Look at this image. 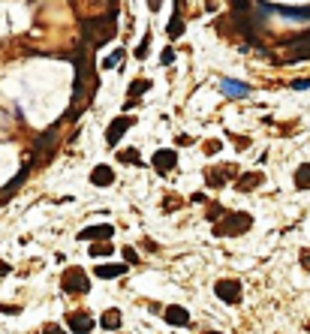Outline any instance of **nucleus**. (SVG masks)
<instances>
[{"instance_id": "30", "label": "nucleus", "mask_w": 310, "mask_h": 334, "mask_svg": "<svg viewBox=\"0 0 310 334\" xmlns=\"http://www.w3.org/2000/svg\"><path fill=\"white\" fill-rule=\"evenodd\" d=\"M310 87V78H295L292 81V90H307Z\"/></svg>"}, {"instance_id": "19", "label": "nucleus", "mask_w": 310, "mask_h": 334, "mask_svg": "<svg viewBox=\"0 0 310 334\" xmlns=\"http://www.w3.org/2000/svg\"><path fill=\"white\" fill-rule=\"evenodd\" d=\"M99 325H102V328H109V331L121 328V310H115V307H112V310H106V313H102V319H99Z\"/></svg>"}, {"instance_id": "27", "label": "nucleus", "mask_w": 310, "mask_h": 334, "mask_svg": "<svg viewBox=\"0 0 310 334\" xmlns=\"http://www.w3.org/2000/svg\"><path fill=\"white\" fill-rule=\"evenodd\" d=\"M124 259H127V265H133V262L139 265V253H136L133 247H124Z\"/></svg>"}, {"instance_id": "31", "label": "nucleus", "mask_w": 310, "mask_h": 334, "mask_svg": "<svg viewBox=\"0 0 310 334\" xmlns=\"http://www.w3.org/2000/svg\"><path fill=\"white\" fill-rule=\"evenodd\" d=\"M0 313H9V316H12V313H21V307H18V304H15V307H12V304H0Z\"/></svg>"}, {"instance_id": "3", "label": "nucleus", "mask_w": 310, "mask_h": 334, "mask_svg": "<svg viewBox=\"0 0 310 334\" xmlns=\"http://www.w3.org/2000/svg\"><path fill=\"white\" fill-rule=\"evenodd\" d=\"M250 226H253V217L247 211H232V214H226L223 223L214 226V232L217 235H244Z\"/></svg>"}, {"instance_id": "4", "label": "nucleus", "mask_w": 310, "mask_h": 334, "mask_svg": "<svg viewBox=\"0 0 310 334\" xmlns=\"http://www.w3.org/2000/svg\"><path fill=\"white\" fill-rule=\"evenodd\" d=\"M54 142H57V127H51V130H45L39 139H36V148H33V157H30V169H33V163H45L48 157H51V151H54Z\"/></svg>"}, {"instance_id": "1", "label": "nucleus", "mask_w": 310, "mask_h": 334, "mask_svg": "<svg viewBox=\"0 0 310 334\" xmlns=\"http://www.w3.org/2000/svg\"><path fill=\"white\" fill-rule=\"evenodd\" d=\"M72 60H75V87H72V102L75 105L60 121H72L81 112V105H90V99H93V93L99 87V78H96V69H93V60H90V48L75 51Z\"/></svg>"}, {"instance_id": "11", "label": "nucleus", "mask_w": 310, "mask_h": 334, "mask_svg": "<svg viewBox=\"0 0 310 334\" xmlns=\"http://www.w3.org/2000/svg\"><path fill=\"white\" fill-rule=\"evenodd\" d=\"M115 235V229L109 226V223H102V226H87V229H81L78 232V241H99V238H112Z\"/></svg>"}, {"instance_id": "25", "label": "nucleus", "mask_w": 310, "mask_h": 334, "mask_svg": "<svg viewBox=\"0 0 310 334\" xmlns=\"http://www.w3.org/2000/svg\"><path fill=\"white\" fill-rule=\"evenodd\" d=\"M121 163H142V157H139V151H121Z\"/></svg>"}, {"instance_id": "34", "label": "nucleus", "mask_w": 310, "mask_h": 334, "mask_svg": "<svg viewBox=\"0 0 310 334\" xmlns=\"http://www.w3.org/2000/svg\"><path fill=\"white\" fill-rule=\"evenodd\" d=\"M42 334H63V331H60L57 325H45V328H42Z\"/></svg>"}, {"instance_id": "17", "label": "nucleus", "mask_w": 310, "mask_h": 334, "mask_svg": "<svg viewBox=\"0 0 310 334\" xmlns=\"http://www.w3.org/2000/svg\"><path fill=\"white\" fill-rule=\"evenodd\" d=\"M127 271H130V265H112V262L109 265H96V277H106V280L109 277H124Z\"/></svg>"}, {"instance_id": "10", "label": "nucleus", "mask_w": 310, "mask_h": 334, "mask_svg": "<svg viewBox=\"0 0 310 334\" xmlns=\"http://www.w3.org/2000/svg\"><path fill=\"white\" fill-rule=\"evenodd\" d=\"M235 169H238V166H220V169L205 172V178H208V184H211V187H223L229 178H235Z\"/></svg>"}, {"instance_id": "5", "label": "nucleus", "mask_w": 310, "mask_h": 334, "mask_svg": "<svg viewBox=\"0 0 310 334\" xmlns=\"http://www.w3.org/2000/svg\"><path fill=\"white\" fill-rule=\"evenodd\" d=\"M60 286H63V292H69V295H78V292H87V289H90L87 274H84L81 268H69V271L63 274Z\"/></svg>"}, {"instance_id": "15", "label": "nucleus", "mask_w": 310, "mask_h": 334, "mask_svg": "<svg viewBox=\"0 0 310 334\" xmlns=\"http://www.w3.org/2000/svg\"><path fill=\"white\" fill-rule=\"evenodd\" d=\"M148 90H151V81H148V78L133 81V84H130V90H127V96H130V99H127V108H133V105L139 102V96H142V93H148Z\"/></svg>"}, {"instance_id": "24", "label": "nucleus", "mask_w": 310, "mask_h": 334, "mask_svg": "<svg viewBox=\"0 0 310 334\" xmlns=\"http://www.w3.org/2000/svg\"><path fill=\"white\" fill-rule=\"evenodd\" d=\"M148 45H151V33H145V36H142V42H139V48H136V57H139V60H145V57H148Z\"/></svg>"}, {"instance_id": "18", "label": "nucleus", "mask_w": 310, "mask_h": 334, "mask_svg": "<svg viewBox=\"0 0 310 334\" xmlns=\"http://www.w3.org/2000/svg\"><path fill=\"white\" fill-rule=\"evenodd\" d=\"M166 33H169L172 39H178V36L184 33V24H181V3H175V12H172V21H169Z\"/></svg>"}, {"instance_id": "7", "label": "nucleus", "mask_w": 310, "mask_h": 334, "mask_svg": "<svg viewBox=\"0 0 310 334\" xmlns=\"http://www.w3.org/2000/svg\"><path fill=\"white\" fill-rule=\"evenodd\" d=\"M133 127V118H127V115H121V118H115L112 124H109V130H106V142H109V148L112 145H118L121 139H124V133Z\"/></svg>"}, {"instance_id": "29", "label": "nucleus", "mask_w": 310, "mask_h": 334, "mask_svg": "<svg viewBox=\"0 0 310 334\" xmlns=\"http://www.w3.org/2000/svg\"><path fill=\"white\" fill-rule=\"evenodd\" d=\"M160 63H166V66H169V63H175V51H172V48H166V51L160 54Z\"/></svg>"}, {"instance_id": "26", "label": "nucleus", "mask_w": 310, "mask_h": 334, "mask_svg": "<svg viewBox=\"0 0 310 334\" xmlns=\"http://www.w3.org/2000/svg\"><path fill=\"white\" fill-rule=\"evenodd\" d=\"M232 3V12L241 15V12H250V0H229Z\"/></svg>"}, {"instance_id": "32", "label": "nucleus", "mask_w": 310, "mask_h": 334, "mask_svg": "<svg viewBox=\"0 0 310 334\" xmlns=\"http://www.w3.org/2000/svg\"><path fill=\"white\" fill-rule=\"evenodd\" d=\"M301 265L310 271V250H301Z\"/></svg>"}, {"instance_id": "28", "label": "nucleus", "mask_w": 310, "mask_h": 334, "mask_svg": "<svg viewBox=\"0 0 310 334\" xmlns=\"http://www.w3.org/2000/svg\"><path fill=\"white\" fill-rule=\"evenodd\" d=\"M220 148H223V142H220V139H211V142L205 145V151H208V154H220Z\"/></svg>"}, {"instance_id": "12", "label": "nucleus", "mask_w": 310, "mask_h": 334, "mask_svg": "<svg viewBox=\"0 0 310 334\" xmlns=\"http://www.w3.org/2000/svg\"><path fill=\"white\" fill-rule=\"evenodd\" d=\"M163 319L169 322V325H190V313H187V307H178V304H172V307H166V313H163Z\"/></svg>"}, {"instance_id": "14", "label": "nucleus", "mask_w": 310, "mask_h": 334, "mask_svg": "<svg viewBox=\"0 0 310 334\" xmlns=\"http://www.w3.org/2000/svg\"><path fill=\"white\" fill-rule=\"evenodd\" d=\"M115 181V169L112 166H96L93 172H90V184L93 187H109Z\"/></svg>"}, {"instance_id": "20", "label": "nucleus", "mask_w": 310, "mask_h": 334, "mask_svg": "<svg viewBox=\"0 0 310 334\" xmlns=\"http://www.w3.org/2000/svg\"><path fill=\"white\" fill-rule=\"evenodd\" d=\"M295 187L298 190H310V163L295 169Z\"/></svg>"}, {"instance_id": "23", "label": "nucleus", "mask_w": 310, "mask_h": 334, "mask_svg": "<svg viewBox=\"0 0 310 334\" xmlns=\"http://www.w3.org/2000/svg\"><path fill=\"white\" fill-rule=\"evenodd\" d=\"M124 60V48H115L109 57H102V69H112V66H118Z\"/></svg>"}, {"instance_id": "22", "label": "nucleus", "mask_w": 310, "mask_h": 334, "mask_svg": "<svg viewBox=\"0 0 310 334\" xmlns=\"http://www.w3.org/2000/svg\"><path fill=\"white\" fill-rule=\"evenodd\" d=\"M87 253H90V256H112L115 247H112V241H96V244L87 247Z\"/></svg>"}, {"instance_id": "16", "label": "nucleus", "mask_w": 310, "mask_h": 334, "mask_svg": "<svg viewBox=\"0 0 310 334\" xmlns=\"http://www.w3.org/2000/svg\"><path fill=\"white\" fill-rule=\"evenodd\" d=\"M220 90H223L229 99H241V96H247V93H250V87H247V84H241V81H229V78H226V81H220Z\"/></svg>"}, {"instance_id": "6", "label": "nucleus", "mask_w": 310, "mask_h": 334, "mask_svg": "<svg viewBox=\"0 0 310 334\" xmlns=\"http://www.w3.org/2000/svg\"><path fill=\"white\" fill-rule=\"evenodd\" d=\"M214 292H217V298L226 301V304H238V301H241V283H238V280H220V283L214 286Z\"/></svg>"}, {"instance_id": "33", "label": "nucleus", "mask_w": 310, "mask_h": 334, "mask_svg": "<svg viewBox=\"0 0 310 334\" xmlns=\"http://www.w3.org/2000/svg\"><path fill=\"white\" fill-rule=\"evenodd\" d=\"M217 214H223V208H220V205H211V217H208V220H217Z\"/></svg>"}, {"instance_id": "21", "label": "nucleus", "mask_w": 310, "mask_h": 334, "mask_svg": "<svg viewBox=\"0 0 310 334\" xmlns=\"http://www.w3.org/2000/svg\"><path fill=\"white\" fill-rule=\"evenodd\" d=\"M265 178H262V172H250V175H244L241 181H238V190H250V187H259Z\"/></svg>"}, {"instance_id": "35", "label": "nucleus", "mask_w": 310, "mask_h": 334, "mask_svg": "<svg viewBox=\"0 0 310 334\" xmlns=\"http://www.w3.org/2000/svg\"><path fill=\"white\" fill-rule=\"evenodd\" d=\"M160 3H163V0H148V9H151V12H157V9H160Z\"/></svg>"}, {"instance_id": "2", "label": "nucleus", "mask_w": 310, "mask_h": 334, "mask_svg": "<svg viewBox=\"0 0 310 334\" xmlns=\"http://www.w3.org/2000/svg\"><path fill=\"white\" fill-rule=\"evenodd\" d=\"M81 33H84V42H87V48H90V51H93V48H99V45H106V42L118 33L115 9H112V12H106V15H96V18H84Z\"/></svg>"}, {"instance_id": "9", "label": "nucleus", "mask_w": 310, "mask_h": 334, "mask_svg": "<svg viewBox=\"0 0 310 334\" xmlns=\"http://www.w3.org/2000/svg\"><path fill=\"white\" fill-rule=\"evenodd\" d=\"M66 325H69V331H75V334H87L90 328H93V319H90L87 313L75 310V313H69V316H66Z\"/></svg>"}, {"instance_id": "8", "label": "nucleus", "mask_w": 310, "mask_h": 334, "mask_svg": "<svg viewBox=\"0 0 310 334\" xmlns=\"http://www.w3.org/2000/svg\"><path fill=\"white\" fill-rule=\"evenodd\" d=\"M151 163H154V169H157V172H160V175H169V172H172V169H175V166H178V154H175V151H169V148H166V151H157V154H154V160H151Z\"/></svg>"}, {"instance_id": "13", "label": "nucleus", "mask_w": 310, "mask_h": 334, "mask_svg": "<svg viewBox=\"0 0 310 334\" xmlns=\"http://www.w3.org/2000/svg\"><path fill=\"white\" fill-rule=\"evenodd\" d=\"M289 48H295V51H292V54L286 57L289 63H295V60H301V57H310V30L304 33V36H298V39H295V42H292Z\"/></svg>"}]
</instances>
